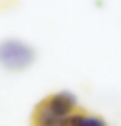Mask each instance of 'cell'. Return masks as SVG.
<instances>
[{
    "mask_svg": "<svg viewBox=\"0 0 121 126\" xmlns=\"http://www.w3.org/2000/svg\"><path fill=\"white\" fill-rule=\"evenodd\" d=\"M77 111V97L69 90L50 94L33 111V126H67L69 118Z\"/></svg>",
    "mask_w": 121,
    "mask_h": 126,
    "instance_id": "1",
    "label": "cell"
},
{
    "mask_svg": "<svg viewBox=\"0 0 121 126\" xmlns=\"http://www.w3.org/2000/svg\"><path fill=\"white\" fill-rule=\"evenodd\" d=\"M36 61V50L23 40L0 42V65L9 72H23Z\"/></svg>",
    "mask_w": 121,
    "mask_h": 126,
    "instance_id": "2",
    "label": "cell"
},
{
    "mask_svg": "<svg viewBox=\"0 0 121 126\" xmlns=\"http://www.w3.org/2000/svg\"><path fill=\"white\" fill-rule=\"evenodd\" d=\"M69 126H109L100 116H92V113H81L75 111L69 120Z\"/></svg>",
    "mask_w": 121,
    "mask_h": 126,
    "instance_id": "3",
    "label": "cell"
}]
</instances>
